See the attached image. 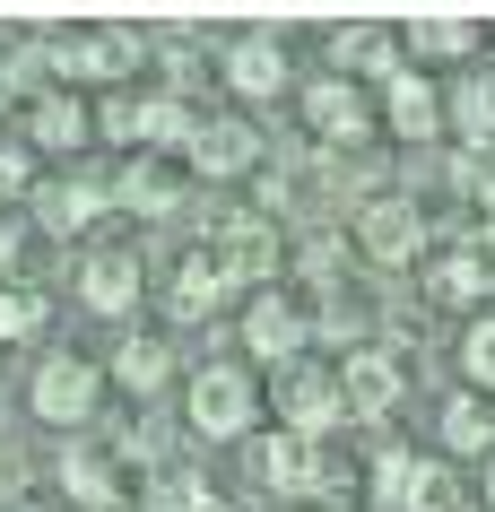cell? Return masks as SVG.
<instances>
[{
	"mask_svg": "<svg viewBox=\"0 0 495 512\" xmlns=\"http://www.w3.org/2000/svg\"><path fill=\"white\" fill-rule=\"evenodd\" d=\"M443 131H461L469 148H487V139H495V61H487V70H469V79L443 96Z\"/></svg>",
	"mask_w": 495,
	"mask_h": 512,
	"instance_id": "cell-23",
	"label": "cell"
},
{
	"mask_svg": "<svg viewBox=\"0 0 495 512\" xmlns=\"http://www.w3.org/2000/svg\"><path fill=\"white\" fill-rule=\"evenodd\" d=\"M270 417H278L287 434H304V443H322L330 426H348V408H339V374L313 365V356L278 365V374H270Z\"/></svg>",
	"mask_w": 495,
	"mask_h": 512,
	"instance_id": "cell-4",
	"label": "cell"
},
{
	"mask_svg": "<svg viewBox=\"0 0 495 512\" xmlns=\"http://www.w3.org/2000/svg\"><path fill=\"white\" fill-rule=\"evenodd\" d=\"M435 434H443V452L487 460V452H495V400H478V391H452V400H443V417H435Z\"/></svg>",
	"mask_w": 495,
	"mask_h": 512,
	"instance_id": "cell-22",
	"label": "cell"
},
{
	"mask_svg": "<svg viewBox=\"0 0 495 512\" xmlns=\"http://www.w3.org/2000/svg\"><path fill=\"white\" fill-rule=\"evenodd\" d=\"M304 339H313V322H304V304L296 296H278V287H261V296L244 304V348H252V365H296L304 356Z\"/></svg>",
	"mask_w": 495,
	"mask_h": 512,
	"instance_id": "cell-9",
	"label": "cell"
},
{
	"mask_svg": "<svg viewBox=\"0 0 495 512\" xmlns=\"http://www.w3.org/2000/svg\"><path fill=\"white\" fill-rule=\"evenodd\" d=\"M165 374H174V348H165V339H148V330H139V339H122V348L105 356V382L139 391V400H148V391H165Z\"/></svg>",
	"mask_w": 495,
	"mask_h": 512,
	"instance_id": "cell-24",
	"label": "cell"
},
{
	"mask_svg": "<svg viewBox=\"0 0 495 512\" xmlns=\"http://www.w3.org/2000/svg\"><path fill=\"white\" fill-rule=\"evenodd\" d=\"M330 61H339V79H357V87H391L409 70V44H400V27H339L330 35Z\"/></svg>",
	"mask_w": 495,
	"mask_h": 512,
	"instance_id": "cell-15",
	"label": "cell"
},
{
	"mask_svg": "<svg viewBox=\"0 0 495 512\" xmlns=\"http://www.w3.org/2000/svg\"><path fill=\"white\" fill-rule=\"evenodd\" d=\"M313 460H322V443H304L287 426L252 434V486H270V495H313Z\"/></svg>",
	"mask_w": 495,
	"mask_h": 512,
	"instance_id": "cell-19",
	"label": "cell"
},
{
	"mask_svg": "<svg viewBox=\"0 0 495 512\" xmlns=\"http://www.w3.org/2000/svg\"><path fill=\"white\" fill-rule=\"evenodd\" d=\"M400 44H409L417 61H469L478 44H487V27H469V18H417Z\"/></svg>",
	"mask_w": 495,
	"mask_h": 512,
	"instance_id": "cell-25",
	"label": "cell"
},
{
	"mask_svg": "<svg viewBox=\"0 0 495 512\" xmlns=\"http://www.w3.org/2000/svg\"><path fill=\"white\" fill-rule=\"evenodd\" d=\"M53 70H61V87H113L139 70V35L131 27H70V35H53Z\"/></svg>",
	"mask_w": 495,
	"mask_h": 512,
	"instance_id": "cell-7",
	"label": "cell"
},
{
	"mask_svg": "<svg viewBox=\"0 0 495 512\" xmlns=\"http://www.w3.org/2000/svg\"><path fill=\"white\" fill-rule=\"evenodd\" d=\"M9 96H18V87H9V70H0V113H9Z\"/></svg>",
	"mask_w": 495,
	"mask_h": 512,
	"instance_id": "cell-33",
	"label": "cell"
},
{
	"mask_svg": "<svg viewBox=\"0 0 495 512\" xmlns=\"http://www.w3.org/2000/svg\"><path fill=\"white\" fill-rule=\"evenodd\" d=\"M226 296H235V287H226L218 278V261H209V252H183V261H174V270L157 278V304H165V322H183V330H200L209 322V313H226Z\"/></svg>",
	"mask_w": 495,
	"mask_h": 512,
	"instance_id": "cell-11",
	"label": "cell"
},
{
	"mask_svg": "<svg viewBox=\"0 0 495 512\" xmlns=\"http://www.w3.org/2000/svg\"><path fill=\"white\" fill-rule=\"evenodd\" d=\"M296 105H304V131L322 139L330 157H348V148H365V139L383 131V113H374V96H365L357 79H339V70H330V79H313V87L296 96Z\"/></svg>",
	"mask_w": 495,
	"mask_h": 512,
	"instance_id": "cell-5",
	"label": "cell"
},
{
	"mask_svg": "<svg viewBox=\"0 0 495 512\" xmlns=\"http://www.w3.org/2000/svg\"><path fill=\"white\" fill-rule=\"evenodd\" d=\"M139 296H148L139 252H87V261H79V304H87V313L122 322V313H139Z\"/></svg>",
	"mask_w": 495,
	"mask_h": 512,
	"instance_id": "cell-17",
	"label": "cell"
},
{
	"mask_svg": "<svg viewBox=\"0 0 495 512\" xmlns=\"http://www.w3.org/2000/svg\"><path fill=\"white\" fill-rule=\"evenodd\" d=\"M87 139H96V113H87L70 87H44V96L27 105V148L35 157H70V148H87Z\"/></svg>",
	"mask_w": 495,
	"mask_h": 512,
	"instance_id": "cell-20",
	"label": "cell"
},
{
	"mask_svg": "<svg viewBox=\"0 0 495 512\" xmlns=\"http://www.w3.org/2000/svg\"><path fill=\"white\" fill-rule=\"evenodd\" d=\"M192 174H209V183H226V174H252L261 165V131H252L244 113H200V139H192Z\"/></svg>",
	"mask_w": 495,
	"mask_h": 512,
	"instance_id": "cell-16",
	"label": "cell"
},
{
	"mask_svg": "<svg viewBox=\"0 0 495 512\" xmlns=\"http://www.w3.org/2000/svg\"><path fill=\"white\" fill-rule=\"evenodd\" d=\"M61 486H70L79 512H113L131 495V486H122V460H113L96 434H70V443H61Z\"/></svg>",
	"mask_w": 495,
	"mask_h": 512,
	"instance_id": "cell-14",
	"label": "cell"
},
{
	"mask_svg": "<svg viewBox=\"0 0 495 512\" xmlns=\"http://www.w3.org/2000/svg\"><path fill=\"white\" fill-rule=\"evenodd\" d=\"M357 252L374 270H409L417 252H426V209H417L409 191H365L357 200Z\"/></svg>",
	"mask_w": 495,
	"mask_h": 512,
	"instance_id": "cell-6",
	"label": "cell"
},
{
	"mask_svg": "<svg viewBox=\"0 0 495 512\" xmlns=\"http://www.w3.org/2000/svg\"><path fill=\"white\" fill-rule=\"evenodd\" d=\"M226 87H235V96H244V105H278V96H287V70H296V61H287V44H278V35H235V44H226Z\"/></svg>",
	"mask_w": 495,
	"mask_h": 512,
	"instance_id": "cell-12",
	"label": "cell"
},
{
	"mask_svg": "<svg viewBox=\"0 0 495 512\" xmlns=\"http://www.w3.org/2000/svg\"><path fill=\"white\" fill-rule=\"evenodd\" d=\"M0 200H35V148L0 139Z\"/></svg>",
	"mask_w": 495,
	"mask_h": 512,
	"instance_id": "cell-30",
	"label": "cell"
},
{
	"mask_svg": "<svg viewBox=\"0 0 495 512\" xmlns=\"http://www.w3.org/2000/svg\"><path fill=\"white\" fill-rule=\"evenodd\" d=\"M383 131L391 139H409V148H426V139H443V87L426 79V70H400V79L383 87Z\"/></svg>",
	"mask_w": 495,
	"mask_h": 512,
	"instance_id": "cell-18",
	"label": "cell"
},
{
	"mask_svg": "<svg viewBox=\"0 0 495 512\" xmlns=\"http://www.w3.org/2000/svg\"><path fill=\"white\" fill-rule=\"evenodd\" d=\"M487 287H495L487 252H435V261H426V296H435L443 313H487Z\"/></svg>",
	"mask_w": 495,
	"mask_h": 512,
	"instance_id": "cell-21",
	"label": "cell"
},
{
	"mask_svg": "<svg viewBox=\"0 0 495 512\" xmlns=\"http://www.w3.org/2000/svg\"><path fill=\"white\" fill-rule=\"evenodd\" d=\"M461 382L478 400H495V313H469L461 322Z\"/></svg>",
	"mask_w": 495,
	"mask_h": 512,
	"instance_id": "cell-27",
	"label": "cell"
},
{
	"mask_svg": "<svg viewBox=\"0 0 495 512\" xmlns=\"http://www.w3.org/2000/svg\"><path fill=\"white\" fill-rule=\"evenodd\" d=\"M417 486H426V460L417 452H383L374 460V504L383 512H417Z\"/></svg>",
	"mask_w": 495,
	"mask_h": 512,
	"instance_id": "cell-26",
	"label": "cell"
},
{
	"mask_svg": "<svg viewBox=\"0 0 495 512\" xmlns=\"http://www.w3.org/2000/svg\"><path fill=\"white\" fill-rule=\"evenodd\" d=\"M478 504H487V512H495V452H487V460H478Z\"/></svg>",
	"mask_w": 495,
	"mask_h": 512,
	"instance_id": "cell-32",
	"label": "cell"
},
{
	"mask_svg": "<svg viewBox=\"0 0 495 512\" xmlns=\"http://www.w3.org/2000/svg\"><path fill=\"white\" fill-rule=\"evenodd\" d=\"M252 417H261V382H252V365H200L192 382H183V426L200 434V443H252Z\"/></svg>",
	"mask_w": 495,
	"mask_h": 512,
	"instance_id": "cell-1",
	"label": "cell"
},
{
	"mask_svg": "<svg viewBox=\"0 0 495 512\" xmlns=\"http://www.w3.org/2000/svg\"><path fill=\"white\" fill-rule=\"evenodd\" d=\"M27 408L53 434H87L96 408H105V365H87V356H44L35 382H27Z\"/></svg>",
	"mask_w": 495,
	"mask_h": 512,
	"instance_id": "cell-2",
	"label": "cell"
},
{
	"mask_svg": "<svg viewBox=\"0 0 495 512\" xmlns=\"http://www.w3.org/2000/svg\"><path fill=\"white\" fill-rule=\"evenodd\" d=\"M469 191H478V209L495 217V139H487V148H469Z\"/></svg>",
	"mask_w": 495,
	"mask_h": 512,
	"instance_id": "cell-31",
	"label": "cell"
},
{
	"mask_svg": "<svg viewBox=\"0 0 495 512\" xmlns=\"http://www.w3.org/2000/svg\"><path fill=\"white\" fill-rule=\"evenodd\" d=\"M157 512H226V504H218V486H209V478H192V469H174V478L157 486Z\"/></svg>",
	"mask_w": 495,
	"mask_h": 512,
	"instance_id": "cell-29",
	"label": "cell"
},
{
	"mask_svg": "<svg viewBox=\"0 0 495 512\" xmlns=\"http://www.w3.org/2000/svg\"><path fill=\"white\" fill-rule=\"evenodd\" d=\"M105 217H113L105 183H70V174H61V183H35V226L53 243H87Z\"/></svg>",
	"mask_w": 495,
	"mask_h": 512,
	"instance_id": "cell-13",
	"label": "cell"
},
{
	"mask_svg": "<svg viewBox=\"0 0 495 512\" xmlns=\"http://www.w3.org/2000/svg\"><path fill=\"white\" fill-rule=\"evenodd\" d=\"M105 200L122 217H174L183 200H192V165H183V157H131L105 183Z\"/></svg>",
	"mask_w": 495,
	"mask_h": 512,
	"instance_id": "cell-8",
	"label": "cell"
},
{
	"mask_svg": "<svg viewBox=\"0 0 495 512\" xmlns=\"http://www.w3.org/2000/svg\"><path fill=\"white\" fill-rule=\"evenodd\" d=\"M400 391H409V374H400V356H391V348H348V365H339V408H348V426L391 417Z\"/></svg>",
	"mask_w": 495,
	"mask_h": 512,
	"instance_id": "cell-10",
	"label": "cell"
},
{
	"mask_svg": "<svg viewBox=\"0 0 495 512\" xmlns=\"http://www.w3.org/2000/svg\"><path fill=\"white\" fill-rule=\"evenodd\" d=\"M44 322H53L44 287H0V339H35Z\"/></svg>",
	"mask_w": 495,
	"mask_h": 512,
	"instance_id": "cell-28",
	"label": "cell"
},
{
	"mask_svg": "<svg viewBox=\"0 0 495 512\" xmlns=\"http://www.w3.org/2000/svg\"><path fill=\"white\" fill-rule=\"evenodd\" d=\"M200 252L218 261V278H226V287H252V296H261V287L278 278V226H270V217H252V209L209 217Z\"/></svg>",
	"mask_w": 495,
	"mask_h": 512,
	"instance_id": "cell-3",
	"label": "cell"
},
{
	"mask_svg": "<svg viewBox=\"0 0 495 512\" xmlns=\"http://www.w3.org/2000/svg\"><path fill=\"white\" fill-rule=\"evenodd\" d=\"M0 512H35V504H0Z\"/></svg>",
	"mask_w": 495,
	"mask_h": 512,
	"instance_id": "cell-34",
	"label": "cell"
}]
</instances>
